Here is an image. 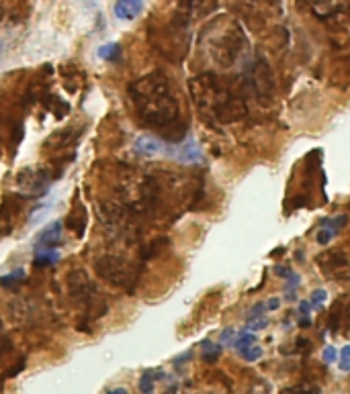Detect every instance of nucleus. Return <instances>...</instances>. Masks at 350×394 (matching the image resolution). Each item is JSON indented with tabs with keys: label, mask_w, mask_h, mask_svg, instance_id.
I'll use <instances>...</instances> for the list:
<instances>
[{
	"label": "nucleus",
	"mask_w": 350,
	"mask_h": 394,
	"mask_svg": "<svg viewBox=\"0 0 350 394\" xmlns=\"http://www.w3.org/2000/svg\"><path fill=\"white\" fill-rule=\"evenodd\" d=\"M127 97L139 123L160 133L170 143H183L189 125L181 116V104L172 92L170 78L162 70H154L129 84Z\"/></svg>",
	"instance_id": "1"
},
{
	"label": "nucleus",
	"mask_w": 350,
	"mask_h": 394,
	"mask_svg": "<svg viewBox=\"0 0 350 394\" xmlns=\"http://www.w3.org/2000/svg\"><path fill=\"white\" fill-rule=\"evenodd\" d=\"M189 90L199 113L209 121L235 123L248 116L244 99L223 84L216 74H199L189 80Z\"/></svg>",
	"instance_id": "2"
},
{
	"label": "nucleus",
	"mask_w": 350,
	"mask_h": 394,
	"mask_svg": "<svg viewBox=\"0 0 350 394\" xmlns=\"http://www.w3.org/2000/svg\"><path fill=\"white\" fill-rule=\"evenodd\" d=\"M68 295L76 305L83 307V323L78 329L90 333V325L107 312V302L100 296L99 286L88 278L84 270H72L68 274Z\"/></svg>",
	"instance_id": "3"
},
{
	"label": "nucleus",
	"mask_w": 350,
	"mask_h": 394,
	"mask_svg": "<svg viewBox=\"0 0 350 394\" xmlns=\"http://www.w3.org/2000/svg\"><path fill=\"white\" fill-rule=\"evenodd\" d=\"M95 272L102 282L117 286V288H123L127 292H134L135 286L139 284V278H142V266H137L119 253H105V256L97 258Z\"/></svg>",
	"instance_id": "4"
},
{
	"label": "nucleus",
	"mask_w": 350,
	"mask_h": 394,
	"mask_svg": "<svg viewBox=\"0 0 350 394\" xmlns=\"http://www.w3.org/2000/svg\"><path fill=\"white\" fill-rule=\"evenodd\" d=\"M55 168L51 165H27L15 176V184L18 188V195L23 198H39L50 190L51 182L58 180L60 176L53 172Z\"/></svg>",
	"instance_id": "5"
},
{
	"label": "nucleus",
	"mask_w": 350,
	"mask_h": 394,
	"mask_svg": "<svg viewBox=\"0 0 350 394\" xmlns=\"http://www.w3.org/2000/svg\"><path fill=\"white\" fill-rule=\"evenodd\" d=\"M246 45V35L238 23H232L223 33L211 41L213 60L219 67H232Z\"/></svg>",
	"instance_id": "6"
},
{
	"label": "nucleus",
	"mask_w": 350,
	"mask_h": 394,
	"mask_svg": "<svg viewBox=\"0 0 350 394\" xmlns=\"http://www.w3.org/2000/svg\"><path fill=\"white\" fill-rule=\"evenodd\" d=\"M248 86H250L252 94L256 97V100L262 106L272 104L275 92H277V80H275V74H272V70H270L265 58H258L256 64L252 66L250 76H248Z\"/></svg>",
	"instance_id": "7"
},
{
	"label": "nucleus",
	"mask_w": 350,
	"mask_h": 394,
	"mask_svg": "<svg viewBox=\"0 0 350 394\" xmlns=\"http://www.w3.org/2000/svg\"><path fill=\"white\" fill-rule=\"evenodd\" d=\"M317 266L336 280H350V262L344 251H324L317 256Z\"/></svg>",
	"instance_id": "8"
},
{
	"label": "nucleus",
	"mask_w": 350,
	"mask_h": 394,
	"mask_svg": "<svg viewBox=\"0 0 350 394\" xmlns=\"http://www.w3.org/2000/svg\"><path fill=\"white\" fill-rule=\"evenodd\" d=\"M99 214L100 221L111 227V229H121L123 225H127L129 221V209L123 207L117 200H100L99 204Z\"/></svg>",
	"instance_id": "9"
},
{
	"label": "nucleus",
	"mask_w": 350,
	"mask_h": 394,
	"mask_svg": "<svg viewBox=\"0 0 350 394\" xmlns=\"http://www.w3.org/2000/svg\"><path fill=\"white\" fill-rule=\"evenodd\" d=\"M21 207H23L21 195H6L4 197L2 204H0V235H9L13 231L17 214L21 213Z\"/></svg>",
	"instance_id": "10"
},
{
	"label": "nucleus",
	"mask_w": 350,
	"mask_h": 394,
	"mask_svg": "<svg viewBox=\"0 0 350 394\" xmlns=\"http://www.w3.org/2000/svg\"><path fill=\"white\" fill-rule=\"evenodd\" d=\"M35 249H55L64 243V223L51 221L35 235Z\"/></svg>",
	"instance_id": "11"
},
{
	"label": "nucleus",
	"mask_w": 350,
	"mask_h": 394,
	"mask_svg": "<svg viewBox=\"0 0 350 394\" xmlns=\"http://www.w3.org/2000/svg\"><path fill=\"white\" fill-rule=\"evenodd\" d=\"M86 225H88L86 207L83 204V200L74 198V200H72V207H70V211H68L66 229L70 231V233H74L78 239H83L84 233H86Z\"/></svg>",
	"instance_id": "12"
},
{
	"label": "nucleus",
	"mask_w": 350,
	"mask_h": 394,
	"mask_svg": "<svg viewBox=\"0 0 350 394\" xmlns=\"http://www.w3.org/2000/svg\"><path fill=\"white\" fill-rule=\"evenodd\" d=\"M176 162H181V164H197L203 160V151L201 148L197 146V141L195 139H186L183 143H179L174 149H170L168 151Z\"/></svg>",
	"instance_id": "13"
},
{
	"label": "nucleus",
	"mask_w": 350,
	"mask_h": 394,
	"mask_svg": "<svg viewBox=\"0 0 350 394\" xmlns=\"http://www.w3.org/2000/svg\"><path fill=\"white\" fill-rule=\"evenodd\" d=\"M134 149L137 155H142V158H156V155H160V153H164V143L160 141V139H156L154 135H139L137 139H135L134 143Z\"/></svg>",
	"instance_id": "14"
},
{
	"label": "nucleus",
	"mask_w": 350,
	"mask_h": 394,
	"mask_svg": "<svg viewBox=\"0 0 350 394\" xmlns=\"http://www.w3.org/2000/svg\"><path fill=\"white\" fill-rule=\"evenodd\" d=\"M144 13V2L142 0H119L113 6V15L121 21H134Z\"/></svg>",
	"instance_id": "15"
},
{
	"label": "nucleus",
	"mask_w": 350,
	"mask_h": 394,
	"mask_svg": "<svg viewBox=\"0 0 350 394\" xmlns=\"http://www.w3.org/2000/svg\"><path fill=\"white\" fill-rule=\"evenodd\" d=\"M344 312H346V296H340L330 309V319H328V329H330L332 335L340 331V321H342Z\"/></svg>",
	"instance_id": "16"
},
{
	"label": "nucleus",
	"mask_w": 350,
	"mask_h": 394,
	"mask_svg": "<svg viewBox=\"0 0 350 394\" xmlns=\"http://www.w3.org/2000/svg\"><path fill=\"white\" fill-rule=\"evenodd\" d=\"M97 53H99L100 60H105V62H109V64H119L121 58H123V48H121V43L111 41V43L100 45Z\"/></svg>",
	"instance_id": "17"
},
{
	"label": "nucleus",
	"mask_w": 350,
	"mask_h": 394,
	"mask_svg": "<svg viewBox=\"0 0 350 394\" xmlns=\"http://www.w3.org/2000/svg\"><path fill=\"white\" fill-rule=\"evenodd\" d=\"M58 262H60V251L58 249H35V268H48V266H55Z\"/></svg>",
	"instance_id": "18"
},
{
	"label": "nucleus",
	"mask_w": 350,
	"mask_h": 394,
	"mask_svg": "<svg viewBox=\"0 0 350 394\" xmlns=\"http://www.w3.org/2000/svg\"><path fill=\"white\" fill-rule=\"evenodd\" d=\"M25 278H27V272H25L23 268H17V270H13L11 274L0 276V286H2V288H17L21 282H25Z\"/></svg>",
	"instance_id": "19"
},
{
	"label": "nucleus",
	"mask_w": 350,
	"mask_h": 394,
	"mask_svg": "<svg viewBox=\"0 0 350 394\" xmlns=\"http://www.w3.org/2000/svg\"><path fill=\"white\" fill-rule=\"evenodd\" d=\"M201 349H203V360L207 361V363H216L219 360V356H221V344H213L211 339H205L203 344H201Z\"/></svg>",
	"instance_id": "20"
},
{
	"label": "nucleus",
	"mask_w": 350,
	"mask_h": 394,
	"mask_svg": "<svg viewBox=\"0 0 350 394\" xmlns=\"http://www.w3.org/2000/svg\"><path fill=\"white\" fill-rule=\"evenodd\" d=\"M162 376H164V374H162V370H148V372L142 376V380H139V390H142L144 394H152L156 378H162Z\"/></svg>",
	"instance_id": "21"
},
{
	"label": "nucleus",
	"mask_w": 350,
	"mask_h": 394,
	"mask_svg": "<svg viewBox=\"0 0 350 394\" xmlns=\"http://www.w3.org/2000/svg\"><path fill=\"white\" fill-rule=\"evenodd\" d=\"M281 394H322V390L317 388L316 384H293V386H287L281 390Z\"/></svg>",
	"instance_id": "22"
},
{
	"label": "nucleus",
	"mask_w": 350,
	"mask_h": 394,
	"mask_svg": "<svg viewBox=\"0 0 350 394\" xmlns=\"http://www.w3.org/2000/svg\"><path fill=\"white\" fill-rule=\"evenodd\" d=\"M322 225L326 227V229H330V231H334L336 235H338V231L340 229H344L346 225H349V217L346 214H338V217H332V219H324L322 221Z\"/></svg>",
	"instance_id": "23"
},
{
	"label": "nucleus",
	"mask_w": 350,
	"mask_h": 394,
	"mask_svg": "<svg viewBox=\"0 0 350 394\" xmlns=\"http://www.w3.org/2000/svg\"><path fill=\"white\" fill-rule=\"evenodd\" d=\"M256 344V335L250 333V331H242V333H238V337H235V341H233V347L238 349V354L240 351H244L246 347H250V345Z\"/></svg>",
	"instance_id": "24"
},
{
	"label": "nucleus",
	"mask_w": 350,
	"mask_h": 394,
	"mask_svg": "<svg viewBox=\"0 0 350 394\" xmlns=\"http://www.w3.org/2000/svg\"><path fill=\"white\" fill-rule=\"evenodd\" d=\"M168 243L166 237H158V239H154L150 246L146 247V251H144V258L146 260H152V258H156L162 249H164V246Z\"/></svg>",
	"instance_id": "25"
},
{
	"label": "nucleus",
	"mask_w": 350,
	"mask_h": 394,
	"mask_svg": "<svg viewBox=\"0 0 350 394\" xmlns=\"http://www.w3.org/2000/svg\"><path fill=\"white\" fill-rule=\"evenodd\" d=\"M240 356L246 361H258L262 358V347H258V345L254 344L250 347H246L244 351H240Z\"/></svg>",
	"instance_id": "26"
},
{
	"label": "nucleus",
	"mask_w": 350,
	"mask_h": 394,
	"mask_svg": "<svg viewBox=\"0 0 350 394\" xmlns=\"http://www.w3.org/2000/svg\"><path fill=\"white\" fill-rule=\"evenodd\" d=\"M11 349H13V341H11V337L6 335L4 325H2V321H0V358H2L4 354H9Z\"/></svg>",
	"instance_id": "27"
},
{
	"label": "nucleus",
	"mask_w": 350,
	"mask_h": 394,
	"mask_svg": "<svg viewBox=\"0 0 350 394\" xmlns=\"http://www.w3.org/2000/svg\"><path fill=\"white\" fill-rule=\"evenodd\" d=\"M326 298H328V290H326V288H317V290H314L312 296H309V305H312V307H322V305L326 302Z\"/></svg>",
	"instance_id": "28"
},
{
	"label": "nucleus",
	"mask_w": 350,
	"mask_h": 394,
	"mask_svg": "<svg viewBox=\"0 0 350 394\" xmlns=\"http://www.w3.org/2000/svg\"><path fill=\"white\" fill-rule=\"evenodd\" d=\"M338 356H340L338 368H340L342 372H350V345H344L342 351H340Z\"/></svg>",
	"instance_id": "29"
},
{
	"label": "nucleus",
	"mask_w": 350,
	"mask_h": 394,
	"mask_svg": "<svg viewBox=\"0 0 350 394\" xmlns=\"http://www.w3.org/2000/svg\"><path fill=\"white\" fill-rule=\"evenodd\" d=\"M334 235H336V233L330 229H326V227H324V229H319V233L316 235L317 243H319V246H328V243L334 239Z\"/></svg>",
	"instance_id": "30"
},
{
	"label": "nucleus",
	"mask_w": 350,
	"mask_h": 394,
	"mask_svg": "<svg viewBox=\"0 0 350 394\" xmlns=\"http://www.w3.org/2000/svg\"><path fill=\"white\" fill-rule=\"evenodd\" d=\"M267 325H268L267 317H260V319H248V323H246L248 331H258V329H265Z\"/></svg>",
	"instance_id": "31"
},
{
	"label": "nucleus",
	"mask_w": 350,
	"mask_h": 394,
	"mask_svg": "<svg viewBox=\"0 0 350 394\" xmlns=\"http://www.w3.org/2000/svg\"><path fill=\"white\" fill-rule=\"evenodd\" d=\"M265 311H267V305H265V302H256L250 309V317H248V319H260Z\"/></svg>",
	"instance_id": "32"
},
{
	"label": "nucleus",
	"mask_w": 350,
	"mask_h": 394,
	"mask_svg": "<svg viewBox=\"0 0 350 394\" xmlns=\"http://www.w3.org/2000/svg\"><path fill=\"white\" fill-rule=\"evenodd\" d=\"M297 349H299L301 354H312V341L309 339H305V337H299L297 341Z\"/></svg>",
	"instance_id": "33"
},
{
	"label": "nucleus",
	"mask_w": 350,
	"mask_h": 394,
	"mask_svg": "<svg viewBox=\"0 0 350 394\" xmlns=\"http://www.w3.org/2000/svg\"><path fill=\"white\" fill-rule=\"evenodd\" d=\"M336 347H326L324 349V361H328V363H332V361H336Z\"/></svg>",
	"instance_id": "34"
},
{
	"label": "nucleus",
	"mask_w": 350,
	"mask_h": 394,
	"mask_svg": "<svg viewBox=\"0 0 350 394\" xmlns=\"http://www.w3.org/2000/svg\"><path fill=\"white\" fill-rule=\"evenodd\" d=\"M309 309H312V305H309V300H303L299 305V312H301V319H309Z\"/></svg>",
	"instance_id": "35"
},
{
	"label": "nucleus",
	"mask_w": 350,
	"mask_h": 394,
	"mask_svg": "<svg viewBox=\"0 0 350 394\" xmlns=\"http://www.w3.org/2000/svg\"><path fill=\"white\" fill-rule=\"evenodd\" d=\"M233 335H235V331H233V329H226V331L221 333V344H228V341H232Z\"/></svg>",
	"instance_id": "36"
},
{
	"label": "nucleus",
	"mask_w": 350,
	"mask_h": 394,
	"mask_svg": "<svg viewBox=\"0 0 350 394\" xmlns=\"http://www.w3.org/2000/svg\"><path fill=\"white\" fill-rule=\"evenodd\" d=\"M291 272H293L291 268H283V266H277V268H275V274H277V276H285V278H287Z\"/></svg>",
	"instance_id": "37"
},
{
	"label": "nucleus",
	"mask_w": 350,
	"mask_h": 394,
	"mask_svg": "<svg viewBox=\"0 0 350 394\" xmlns=\"http://www.w3.org/2000/svg\"><path fill=\"white\" fill-rule=\"evenodd\" d=\"M279 307H281V300H279V298H270V300L267 302L268 311H277Z\"/></svg>",
	"instance_id": "38"
},
{
	"label": "nucleus",
	"mask_w": 350,
	"mask_h": 394,
	"mask_svg": "<svg viewBox=\"0 0 350 394\" xmlns=\"http://www.w3.org/2000/svg\"><path fill=\"white\" fill-rule=\"evenodd\" d=\"M107 394H129L125 388H115V390H109Z\"/></svg>",
	"instance_id": "39"
},
{
	"label": "nucleus",
	"mask_w": 350,
	"mask_h": 394,
	"mask_svg": "<svg viewBox=\"0 0 350 394\" xmlns=\"http://www.w3.org/2000/svg\"><path fill=\"white\" fill-rule=\"evenodd\" d=\"M299 325L301 327H309V325H312V321H309V319H299Z\"/></svg>",
	"instance_id": "40"
},
{
	"label": "nucleus",
	"mask_w": 350,
	"mask_h": 394,
	"mask_svg": "<svg viewBox=\"0 0 350 394\" xmlns=\"http://www.w3.org/2000/svg\"><path fill=\"white\" fill-rule=\"evenodd\" d=\"M0 53H2V50H0Z\"/></svg>",
	"instance_id": "41"
}]
</instances>
